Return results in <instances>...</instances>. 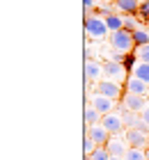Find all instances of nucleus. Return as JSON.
I'll list each match as a JSON object with an SVG mask.
<instances>
[{
    "mask_svg": "<svg viewBox=\"0 0 149 160\" xmlns=\"http://www.w3.org/2000/svg\"><path fill=\"white\" fill-rule=\"evenodd\" d=\"M85 34H87V41H103V39H110V30L106 25V21L101 16H85Z\"/></svg>",
    "mask_w": 149,
    "mask_h": 160,
    "instance_id": "obj_1",
    "label": "nucleus"
},
{
    "mask_svg": "<svg viewBox=\"0 0 149 160\" xmlns=\"http://www.w3.org/2000/svg\"><path fill=\"white\" fill-rule=\"evenodd\" d=\"M110 48L117 50L122 55H131L136 50V39H133V32L129 30H119V32H113L110 34Z\"/></svg>",
    "mask_w": 149,
    "mask_h": 160,
    "instance_id": "obj_2",
    "label": "nucleus"
},
{
    "mask_svg": "<svg viewBox=\"0 0 149 160\" xmlns=\"http://www.w3.org/2000/svg\"><path fill=\"white\" fill-rule=\"evenodd\" d=\"M103 73H106V76H103L106 80H113V82H119V85L126 82L129 76H131L122 62H110V60L103 62Z\"/></svg>",
    "mask_w": 149,
    "mask_h": 160,
    "instance_id": "obj_3",
    "label": "nucleus"
},
{
    "mask_svg": "<svg viewBox=\"0 0 149 160\" xmlns=\"http://www.w3.org/2000/svg\"><path fill=\"white\" fill-rule=\"evenodd\" d=\"M101 126L106 128L110 135H124L126 126H124V119H122V110L117 108L115 112H110V114H103V117H101Z\"/></svg>",
    "mask_w": 149,
    "mask_h": 160,
    "instance_id": "obj_4",
    "label": "nucleus"
},
{
    "mask_svg": "<svg viewBox=\"0 0 149 160\" xmlns=\"http://www.w3.org/2000/svg\"><path fill=\"white\" fill-rule=\"evenodd\" d=\"M87 103L92 105L96 112H101V114H110V112H115L117 108H119L115 98H108V96H103V94H94V96H87Z\"/></svg>",
    "mask_w": 149,
    "mask_h": 160,
    "instance_id": "obj_5",
    "label": "nucleus"
},
{
    "mask_svg": "<svg viewBox=\"0 0 149 160\" xmlns=\"http://www.w3.org/2000/svg\"><path fill=\"white\" fill-rule=\"evenodd\" d=\"M96 94H103V96H108V98H122L124 96V87L119 85V82H113V80H99L96 82Z\"/></svg>",
    "mask_w": 149,
    "mask_h": 160,
    "instance_id": "obj_6",
    "label": "nucleus"
},
{
    "mask_svg": "<svg viewBox=\"0 0 149 160\" xmlns=\"http://www.w3.org/2000/svg\"><path fill=\"white\" fill-rule=\"evenodd\" d=\"M124 140L129 142L131 149H147L149 147V135L142 133L138 128H126L124 130Z\"/></svg>",
    "mask_w": 149,
    "mask_h": 160,
    "instance_id": "obj_7",
    "label": "nucleus"
},
{
    "mask_svg": "<svg viewBox=\"0 0 149 160\" xmlns=\"http://www.w3.org/2000/svg\"><path fill=\"white\" fill-rule=\"evenodd\" d=\"M122 105L126 108V110H131V112L140 114L149 103H147V96H138V94H126V92H124V96H122Z\"/></svg>",
    "mask_w": 149,
    "mask_h": 160,
    "instance_id": "obj_8",
    "label": "nucleus"
},
{
    "mask_svg": "<svg viewBox=\"0 0 149 160\" xmlns=\"http://www.w3.org/2000/svg\"><path fill=\"white\" fill-rule=\"evenodd\" d=\"M106 149L110 151V156H119V158H124L126 156V151H129V142L124 140V135H110V140L106 144Z\"/></svg>",
    "mask_w": 149,
    "mask_h": 160,
    "instance_id": "obj_9",
    "label": "nucleus"
},
{
    "mask_svg": "<svg viewBox=\"0 0 149 160\" xmlns=\"http://www.w3.org/2000/svg\"><path fill=\"white\" fill-rule=\"evenodd\" d=\"M124 92L126 94H138V96H147L149 94V85L145 80H140L136 76H129V80L124 82Z\"/></svg>",
    "mask_w": 149,
    "mask_h": 160,
    "instance_id": "obj_10",
    "label": "nucleus"
},
{
    "mask_svg": "<svg viewBox=\"0 0 149 160\" xmlns=\"http://www.w3.org/2000/svg\"><path fill=\"white\" fill-rule=\"evenodd\" d=\"M113 2H115L117 14H122V16H136L140 12V2L142 0H113Z\"/></svg>",
    "mask_w": 149,
    "mask_h": 160,
    "instance_id": "obj_11",
    "label": "nucleus"
},
{
    "mask_svg": "<svg viewBox=\"0 0 149 160\" xmlns=\"http://www.w3.org/2000/svg\"><path fill=\"white\" fill-rule=\"evenodd\" d=\"M101 76L103 73V62H96V60H85V80H89V82H99V80H103Z\"/></svg>",
    "mask_w": 149,
    "mask_h": 160,
    "instance_id": "obj_12",
    "label": "nucleus"
},
{
    "mask_svg": "<svg viewBox=\"0 0 149 160\" xmlns=\"http://www.w3.org/2000/svg\"><path fill=\"white\" fill-rule=\"evenodd\" d=\"M85 135H89L99 147H106L108 140H110V133L101 126V123H96V126H85Z\"/></svg>",
    "mask_w": 149,
    "mask_h": 160,
    "instance_id": "obj_13",
    "label": "nucleus"
},
{
    "mask_svg": "<svg viewBox=\"0 0 149 160\" xmlns=\"http://www.w3.org/2000/svg\"><path fill=\"white\" fill-rule=\"evenodd\" d=\"M103 21H106V25H108L110 34H113V32H119V30H124V16H122V14H113V16H106Z\"/></svg>",
    "mask_w": 149,
    "mask_h": 160,
    "instance_id": "obj_14",
    "label": "nucleus"
},
{
    "mask_svg": "<svg viewBox=\"0 0 149 160\" xmlns=\"http://www.w3.org/2000/svg\"><path fill=\"white\" fill-rule=\"evenodd\" d=\"M96 16H101V18H106V16H113V14H117L115 9V2H106V0H99V5H96Z\"/></svg>",
    "mask_w": 149,
    "mask_h": 160,
    "instance_id": "obj_15",
    "label": "nucleus"
},
{
    "mask_svg": "<svg viewBox=\"0 0 149 160\" xmlns=\"http://www.w3.org/2000/svg\"><path fill=\"white\" fill-rule=\"evenodd\" d=\"M101 117H103V114L96 112L89 103L85 105V126H96V123H101Z\"/></svg>",
    "mask_w": 149,
    "mask_h": 160,
    "instance_id": "obj_16",
    "label": "nucleus"
},
{
    "mask_svg": "<svg viewBox=\"0 0 149 160\" xmlns=\"http://www.w3.org/2000/svg\"><path fill=\"white\" fill-rule=\"evenodd\" d=\"M131 76H136V78H140V80H145V82L149 85V64L138 62V64H136V69L131 71Z\"/></svg>",
    "mask_w": 149,
    "mask_h": 160,
    "instance_id": "obj_17",
    "label": "nucleus"
},
{
    "mask_svg": "<svg viewBox=\"0 0 149 160\" xmlns=\"http://www.w3.org/2000/svg\"><path fill=\"white\" fill-rule=\"evenodd\" d=\"M119 110H122V119H124V126H126V128H133V126H136V121H138L140 114L131 112V110H126L122 103H119Z\"/></svg>",
    "mask_w": 149,
    "mask_h": 160,
    "instance_id": "obj_18",
    "label": "nucleus"
},
{
    "mask_svg": "<svg viewBox=\"0 0 149 160\" xmlns=\"http://www.w3.org/2000/svg\"><path fill=\"white\" fill-rule=\"evenodd\" d=\"M124 160H149L147 149H129L126 156H124Z\"/></svg>",
    "mask_w": 149,
    "mask_h": 160,
    "instance_id": "obj_19",
    "label": "nucleus"
},
{
    "mask_svg": "<svg viewBox=\"0 0 149 160\" xmlns=\"http://www.w3.org/2000/svg\"><path fill=\"white\" fill-rule=\"evenodd\" d=\"M96 149H99V144H96L89 135H85V137H83V153H85V156H92Z\"/></svg>",
    "mask_w": 149,
    "mask_h": 160,
    "instance_id": "obj_20",
    "label": "nucleus"
},
{
    "mask_svg": "<svg viewBox=\"0 0 149 160\" xmlns=\"http://www.w3.org/2000/svg\"><path fill=\"white\" fill-rule=\"evenodd\" d=\"M85 160H110V151L106 147H99L92 156H85Z\"/></svg>",
    "mask_w": 149,
    "mask_h": 160,
    "instance_id": "obj_21",
    "label": "nucleus"
},
{
    "mask_svg": "<svg viewBox=\"0 0 149 160\" xmlns=\"http://www.w3.org/2000/svg\"><path fill=\"white\" fill-rule=\"evenodd\" d=\"M133 39H136V46H147V43H149V32L140 28V30L133 32Z\"/></svg>",
    "mask_w": 149,
    "mask_h": 160,
    "instance_id": "obj_22",
    "label": "nucleus"
},
{
    "mask_svg": "<svg viewBox=\"0 0 149 160\" xmlns=\"http://www.w3.org/2000/svg\"><path fill=\"white\" fill-rule=\"evenodd\" d=\"M136 57H138V62H145V64H149V43L147 46H136Z\"/></svg>",
    "mask_w": 149,
    "mask_h": 160,
    "instance_id": "obj_23",
    "label": "nucleus"
},
{
    "mask_svg": "<svg viewBox=\"0 0 149 160\" xmlns=\"http://www.w3.org/2000/svg\"><path fill=\"white\" fill-rule=\"evenodd\" d=\"M96 5H99V0H83V18L92 16V14L96 12Z\"/></svg>",
    "mask_w": 149,
    "mask_h": 160,
    "instance_id": "obj_24",
    "label": "nucleus"
},
{
    "mask_svg": "<svg viewBox=\"0 0 149 160\" xmlns=\"http://www.w3.org/2000/svg\"><path fill=\"white\" fill-rule=\"evenodd\" d=\"M124 30H129V32H136V30H140L138 18H136V16H124Z\"/></svg>",
    "mask_w": 149,
    "mask_h": 160,
    "instance_id": "obj_25",
    "label": "nucleus"
},
{
    "mask_svg": "<svg viewBox=\"0 0 149 160\" xmlns=\"http://www.w3.org/2000/svg\"><path fill=\"white\" fill-rule=\"evenodd\" d=\"M138 16H140V21H142V23H149V0H142V2H140Z\"/></svg>",
    "mask_w": 149,
    "mask_h": 160,
    "instance_id": "obj_26",
    "label": "nucleus"
},
{
    "mask_svg": "<svg viewBox=\"0 0 149 160\" xmlns=\"http://www.w3.org/2000/svg\"><path fill=\"white\" fill-rule=\"evenodd\" d=\"M122 64H124V67H126V71H129V73H131V71H133V69H136V64H138V57H136V53H131V55H126Z\"/></svg>",
    "mask_w": 149,
    "mask_h": 160,
    "instance_id": "obj_27",
    "label": "nucleus"
},
{
    "mask_svg": "<svg viewBox=\"0 0 149 160\" xmlns=\"http://www.w3.org/2000/svg\"><path fill=\"white\" fill-rule=\"evenodd\" d=\"M140 117H142V121H145V123H147V126H149V105L145 108V110H142V112H140Z\"/></svg>",
    "mask_w": 149,
    "mask_h": 160,
    "instance_id": "obj_28",
    "label": "nucleus"
},
{
    "mask_svg": "<svg viewBox=\"0 0 149 160\" xmlns=\"http://www.w3.org/2000/svg\"><path fill=\"white\" fill-rule=\"evenodd\" d=\"M110 160H124V158H119V156H110Z\"/></svg>",
    "mask_w": 149,
    "mask_h": 160,
    "instance_id": "obj_29",
    "label": "nucleus"
},
{
    "mask_svg": "<svg viewBox=\"0 0 149 160\" xmlns=\"http://www.w3.org/2000/svg\"><path fill=\"white\" fill-rule=\"evenodd\" d=\"M147 103H149V94H147Z\"/></svg>",
    "mask_w": 149,
    "mask_h": 160,
    "instance_id": "obj_30",
    "label": "nucleus"
},
{
    "mask_svg": "<svg viewBox=\"0 0 149 160\" xmlns=\"http://www.w3.org/2000/svg\"><path fill=\"white\" fill-rule=\"evenodd\" d=\"M147 156H149V147H147Z\"/></svg>",
    "mask_w": 149,
    "mask_h": 160,
    "instance_id": "obj_31",
    "label": "nucleus"
}]
</instances>
